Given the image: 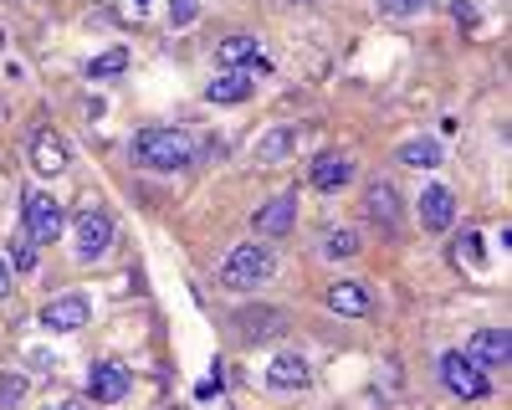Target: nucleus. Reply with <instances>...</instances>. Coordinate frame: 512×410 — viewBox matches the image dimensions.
I'll return each mask as SVG.
<instances>
[{"label":"nucleus","mask_w":512,"mask_h":410,"mask_svg":"<svg viewBox=\"0 0 512 410\" xmlns=\"http://www.w3.org/2000/svg\"><path fill=\"white\" fill-rule=\"evenodd\" d=\"M292 149V129H272L262 144H256V164H272V159H287Z\"/></svg>","instance_id":"21"},{"label":"nucleus","mask_w":512,"mask_h":410,"mask_svg":"<svg viewBox=\"0 0 512 410\" xmlns=\"http://www.w3.org/2000/svg\"><path fill=\"white\" fill-rule=\"evenodd\" d=\"M425 6H436V0H384V16H400L405 21V16H420Z\"/></svg>","instance_id":"24"},{"label":"nucleus","mask_w":512,"mask_h":410,"mask_svg":"<svg viewBox=\"0 0 512 410\" xmlns=\"http://www.w3.org/2000/svg\"><path fill=\"white\" fill-rule=\"evenodd\" d=\"M21 395H26V385H21V380H6V385H0V405H16Z\"/></svg>","instance_id":"27"},{"label":"nucleus","mask_w":512,"mask_h":410,"mask_svg":"<svg viewBox=\"0 0 512 410\" xmlns=\"http://www.w3.org/2000/svg\"><path fill=\"white\" fill-rule=\"evenodd\" d=\"M47 410H82V400H57V405H47Z\"/></svg>","instance_id":"29"},{"label":"nucleus","mask_w":512,"mask_h":410,"mask_svg":"<svg viewBox=\"0 0 512 410\" xmlns=\"http://www.w3.org/2000/svg\"><path fill=\"white\" fill-rule=\"evenodd\" d=\"M369 221L384 231V236H400V190L390 180H374L369 185Z\"/></svg>","instance_id":"10"},{"label":"nucleus","mask_w":512,"mask_h":410,"mask_svg":"<svg viewBox=\"0 0 512 410\" xmlns=\"http://www.w3.org/2000/svg\"><path fill=\"white\" fill-rule=\"evenodd\" d=\"M72 246H77L82 262H98L108 246H113V221H108L103 211H82V216L72 221Z\"/></svg>","instance_id":"5"},{"label":"nucleus","mask_w":512,"mask_h":410,"mask_svg":"<svg viewBox=\"0 0 512 410\" xmlns=\"http://www.w3.org/2000/svg\"><path fill=\"white\" fill-rule=\"evenodd\" d=\"M128 67V52L123 47H113V52H103V57H93L88 62V77H118Z\"/></svg>","instance_id":"22"},{"label":"nucleus","mask_w":512,"mask_h":410,"mask_svg":"<svg viewBox=\"0 0 512 410\" xmlns=\"http://www.w3.org/2000/svg\"><path fill=\"white\" fill-rule=\"evenodd\" d=\"M200 16V0H175V6H169V21L175 26H190Z\"/></svg>","instance_id":"26"},{"label":"nucleus","mask_w":512,"mask_h":410,"mask_svg":"<svg viewBox=\"0 0 512 410\" xmlns=\"http://www.w3.org/2000/svg\"><path fill=\"white\" fill-rule=\"evenodd\" d=\"M292 6H318V0H292Z\"/></svg>","instance_id":"30"},{"label":"nucleus","mask_w":512,"mask_h":410,"mask_svg":"<svg viewBox=\"0 0 512 410\" xmlns=\"http://www.w3.org/2000/svg\"><path fill=\"white\" fill-rule=\"evenodd\" d=\"M236 328L246 344H267L287 334V313L282 308H236Z\"/></svg>","instance_id":"8"},{"label":"nucleus","mask_w":512,"mask_h":410,"mask_svg":"<svg viewBox=\"0 0 512 410\" xmlns=\"http://www.w3.org/2000/svg\"><path fill=\"white\" fill-rule=\"evenodd\" d=\"M216 57H221L226 72H236V67H246V62H256V72H267V67H272V62L256 57V36H226L221 47H216Z\"/></svg>","instance_id":"18"},{"label":"nucleus","mask_w":512,"mask_h":410,"mask_svg":"<svg viewBox=\"0 0 512 410\" xmlns=\"http://www.w3.org/2000/svg\"><path fill=\"white\" fill-rule=\"evenodd\" d=\"M36 323H41V328H52V334H72V328L88 323V298H77V293L52 298L47 308H41V318H36Z\"/></svg>","instance_id":"9"},{"label":"nucleus","mask_w":512,"mask_h":410,"mask_svg":"<svg viewBox=\"0 0 512 410\" xmlns=\"http://www.w3.org/2000/svg\"><path fill=\"white\" fill-rule=\"evenodd\" d=\"M128 390H134V369H123L118 359L93 364V375H88V395H93L98 405H113V400H123Z\"/></svg>","instance_id":"7"},{"label":"nucleus","mask_w":512,"mask_h":410,"mask_svg":"<svg viewBox=\"0 0 512 410\" xmlns=\"http://www.w3.org/2000/svg\"><path fill=\"white\" fill-rule=\"evenodd\" d=\"M200 154L195 134L185 129H144L134 134V164H144V170H159V175H175V170H190Z\"/></svg>","instance_id":"1"},{"label":"nucleus","mask_w":512,"mask_h":410,"mask_svg":"<svg viewBox=\"0 0 512 410\" xmlns=\"http://www.w3.org/2000/svg\"><path fill=\"white\" fill-rule=\"evenodd\" d=\"M292 221H297V200H292V195H277V200H267L262 211L251 216V226L262 231V236H287V231H292Z\"/></svg>","instance_id":"15"},{"label":"nucleus","mask_w":512,"mask_h":410,"mask_svg":"<svg viewBox=\"0 0 512 410\" xmlns=\"http://www.w3.org/2000/svg\"><path fill=\"white\" fill-rule=\"evenodd\" d=\"M21 226H26V241H31V246H52V241L67 231V216H62V205H57L52 195L26 190V195H21Z\"/></svg>","instance_id":"3"},{"label":"nucleus","mask_w":512,"mask_h":410,"mask_svg":"<svg viewBox=\"0 0 512 410\" xmlns=\"http://www.w3.org/2000/svg\"><path fill=\"white\" fill-rule=\"evenodd\" d=\"M451 221H456V195L446 185H431V190L420 195V226L431 231V236H441Z\"/></svg>","instance_id":"12"},{"label":"nucleus","mask_w":512,"mask_h":410,"mask_svg":"<svg viewBox=\"0 0 512 410\" xmlns=\"http://www.w3.org/2000/svg\"><path fill=\"white\" fill-rule=\"evenodd\" d=\"M267 385H272V390H308V385H313V369H308L303 354H277V359L267 364Z\"/></svg>","instance_id":"13"},{"label":"nucleus","mask_w":512,"mask_h":410,"mask_svg":"<svg viewBox=\"0 0 512 410\" xmlns=\"http://www.w3.org/2000/svg\"><path fill=\"white\" fill-rule=\"evenodd\" d=\"M251 88H256L251 72H246V67H236V72H221L216 82H205V98H210V103H246V98H251Z\"/></svg>","instance_id":"17"},{"label":"nucleus","mask_w":512,"mask_h":410,"mask_svg":"<svg viewBox=\"0 0 512 410\" xmlns=\"http://www.w3.org/2000/svg\"><path fill=\"white\" fill-rule=\"evenodd\" d=\"M461 354L472 359L477 369H507V359H512V339H507V328H477V334L466 339Z\"/></svg>","instance_id":"6"},{"label":"nucleus","mask_w":512,"mask_h":410,"mask_svg":"<svg viewBox=\"0 0 512 410\" xmlns=\"http://www.w3.org/2000/svg\"><path fill=\"white\" fill-rule=\"evenodd\" d=\"M308 180H313L318 190H344V185L354 180V164H349V154H318L313 170H308Z\"/></svg>","instance_id":"16"},{"label":"nucleus","mask_w":512,"mask_h":410,"mask_svg":"<svg viewBox=\"0 0 512 410\" xmlns=\"http://www.w3.org/2000/svg\"><path fill=\"white\" fill-rule=\"evenodd\" d=\"M31 164L41 175H62L67 164H72V154H67V144L57 139V129H36L31 134Z\"/></svg>","instance_id":"11"},{"label":"nucleus","mask_w":512,"mask_h":410,"mask_svg":"<svg viewBox=\"0 0 512 410\" xmlns=\"http://www.w3.org/2000/svg\"><path fill=\"white\" fill-rule=\"evenodd\" d=\"M323 257H328V262H349V257H359V231H349V226L328 231V241H323Z\"/></svg>","instance_id":"20"},{"label":"nucleus","mask_w":512,"mask_h":410,"mask_svg":"<svg viewBox=\"0 0 512 410\" xmlns=\"http://www.w3.org/2000/svg\"><path fill=\"white\" fill-rule=\"evenodd\" d=\"M456 257H461V267H482V262H487V241H482V231H466Z\"/></svg>","instance_id":"23"},{"label":"nucleus","mask_w":512,"mask_h":410,"mask_svg":"<svg viewBox=\"0 0 512 410\" xmlns=\"http://www.w3.org/2000/svg\"><path fill=\"white\" fill-rule=\"evenodd\" d=\"M400 164H410V170H436L441 144L436 139H410V144H400Z\"/></svg>","instance_id":"19"},{"label":"nucleus","mask_w":512,"mask_h":410,"mask_svg":"<svg viewBox=\"0 0 512 410\" xmlns=\"http://www.w3.org/2000/svg\"><path fill=\"white\" fill-rule=\"evenodd\" d=\"M277 272V252L272 246H236V252H226V262H221V287H262L267 277Z\"/></svg>","instance_id":"2"},{"label":"nucleus","mask_w":512,"mask_h":410,"mask_svg":"<svg viewBox=\"0 0 512 410\" xmlns=\"http://www.w3.org/2000/svg\"><path fill=\"white\" fill-rule=\"evenodd\" d=\"M6 262H11L16 272H36V246H31V241H16V252H11Z\"/></svg>","instance_id":"25"},{"label":"nucleus","mask_w":512,"mask_h":410,"mask_svg":"<svg viewBox=\"0 0 512 410\" xmlns=\"http://www.w3.org/2000/svg\"><path fill=\"white\" fill-rule=\"evenodd\" d=\"M11 293V262H6V252H0V298Z\"/></svg>","instance_id":"28"},{"label":"nucleus","mask_w":512,"mask_h":410,"mask_svg":"<svg viewBox=\"0 0 512 410\" xmlns=\"http://www.w3.org/2000/svg\"><path fill=\"white\" fill-rule=\"evenodd\" d=\"M323 298H328L333 313H344V318H364V313L374 308V293H369L364 282H333Z\"/></svg>","instance_id":"14"},{"label":"nucleus","mask_w":512,"mask_h":410,"mask_svg":"<svg viewBox=\"0 0 512 410\" xmlns=\"http://www.w3.org/2000/svg\"><path fill=\"white\" fill-rule=\"evenodd\" d=\"M441 385L456 395V400H487L492 380H487V369H477L472 359H466L461 349L441 354Z\"/></svg>","instance_id":"4"}]
</instances>
